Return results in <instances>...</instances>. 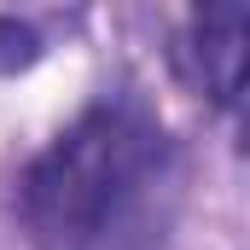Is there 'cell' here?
<instances>
[{
	"instance_id": "6da1fadb",
	"label": "cell",
	"mask_w": 250,
	"mask_h": 250,
	"mask_svg": "<svg viewBox=\"0 0 250 250\" xmlns=\"http://www.w3.org/2000/svg\"><path fill=\"white\" fill-rule=\"evenodd\" d=\"M175 198V134L140 93H105L29 157L18 221L35 250H151Z\"/></svg>"
},
{
	"instance_id": "7a4b0ae2",
	"label": "cell",
	"mask_w": 250,
	"mask_h": 250,
	"mask_svg": "<svg viewBox=\"0 0 250 250\" xmlns=\"http://www.w3.org/2000/svg\"><path fill=\"white\" fill-rule=\"evenodd\" d=\"M175 70L192 93H204L215 111L239 117V93H245V6L221 0V6H198L181 18L175 35Z\"/></svg>"
},
{
	"instance_id": "3957f363",
	"label": "cell",
	"mask_w": 250,
	"mask_h": 250,
	"mask_svg": "<svg viewBox=\"0 0 250 250\" xmlns=\"http://www.w3.org/2000/svg\"><path fill=\"white\" fill-rule=\"evenodd\" d=\"M41 53H47V47H41V29L0 12V76H18V70L41 64Z\"/></svg>"
}]
</instances>
